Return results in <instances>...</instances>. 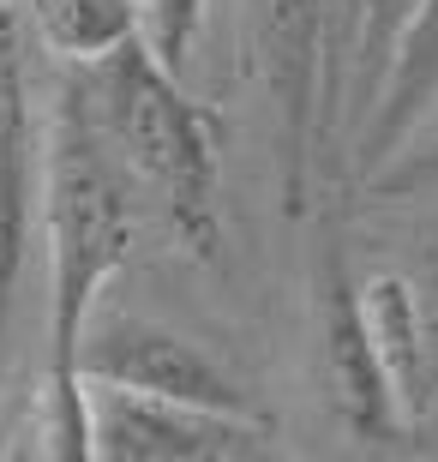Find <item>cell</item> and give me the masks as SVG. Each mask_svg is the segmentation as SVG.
Here are the masks:
<instances>
[{
	"instance_id": "cell-1",
	"label": "cell",
	"mask_w": 438,
	"mask_h": 462,
	"mask_svg": "<svg viewBox=\"0 0 438 462\" xmlns=\"http://www.w3.org/2000/svg\"><path fill=\"white\" fill-rule=\"evenodd\" d=\"M42 223H49V366L36 391V450L61 462H90V391L79 373L97 294L133 258L138 210L133 180L102 144L79 85H61L42 174Z\"/></svg>"
},
{
	"instance_id": "cell-2",
	"label": "cell",
	"mask_w": 438,
	"mask_h": 462,
	"mask_svg": "<svg viewBox=\"0 0 438 462\" xmlns=\"http://www.w3.org/2000/svg\"><path fill=\"white\" fill-rule=\"evenodd\" d=\"M72 85L97 120L102 144L115 151L133 187L156 199L174 240L192 258H217L222 246V151L217 115L186 97L174 67L138 31L97 60L72 67Z\"/></svg>"
},
{
	"instance_id": "cell-3",
	"label": "cell",
	"mask_w": 438,
	"mask_h": 462,
	"mask_svg": "<svg viewBox=\"0 0 438 462\" xmlns=\"http://www.w3.org/2000/svg\"><path fill=\"white\" fill-rule=\"evenodd\" d=\"M247 36L253 67L276 108V144H283V205L288 217L306 210L312 162H319L324 120L342 97V67L331 42V0H247Z\"/></svg>"
},
{
	"instance_id": "cell-4",
	"label": "cell",
	"mask_w": 438,
	"mask_h": 462,
	"mask_svg": "<svg viewBox=\"0 0 438 462\" xmlns=\"http://www.w3.org/2000/svg\"><path fill=\"white\" fill-rule=\"evenodd\" d=\"M90 391V457L97 462H235L258 457L270 439L265 414H228L199 402H169L144 391Z\"/></svg>"
},
{
	"instance_id": "cell-5",
	"label": "cell",
	"mask_w": 438,
	"mask_h": 462,
	"mask_svg": "<svg viewBox=\"0 0 438 462\" xmlns=\"http://www.w3.org/2000/svg\"><path fill=\"white\" fill-rule=\"evenodd\" d=\"M85 384H115V391H144L169 402H199V409H228L253 414V396L240 378H228L199 343H186L181 330L151 325V319H108L85 330L79 348Z\"/></svg>"
},
{
	"instance_id": "cell-6",
	"label": "cell",
	"mask_w": 438,
	"mask_h": 462,
	"mask_svg": "<svg viewBox=\"0 0 438 462\" xmlns=\"http://www.w3.org/2000/svg\"><path fill=\"white\" fill-rule=\"evenodd\" d=\"M319 312H324V378H331V402H337V420L354 439H396L408 427L403 396L390 384V366L378 355V337H372L367 300H360V282L349 276L337 253L324 264L319 282Z\"/></svg>"
},
{
	"instance_id": "cell-7",
	"label": "cell",
	"mask_w": 438,
	"mask_h": 462,
	"mask_svg": "<svg viewBox=\"0 0 438 462\" xmlns=\"http://www.w3.org/2000/svg\"><path fill=\"white\" fill-rule=\"evenodd\" d=\"M24 223H31V108H24V54H18L13 6L0 0V330L24 271Z\"/></svg>"
},
{
	"instance_id": "cell-8",
	"label": "cell",
	"mask_w": 438,
	"mask_h": 462,
	"mask_svg": "<svg viewBox=\"0 0 438 462\" xmlns=\"http://www.w3.org/2000/svg\"><path fill=\"white\" fill-rule=\"evenodd\" d=\"M438 103V0H415V13L403 24V42H396V60L385 72V90L372 115L360 120V169H378L385 156H396L408 144V133L421 126V115Z\"/></svg>"
},
{
	"instance_id": "cell-9",
	"label": "cell",
	"mask_w": 438,
	"mask_h": 462,
	"mask_svg": "<svg viewBox=\"0 0 438 462\" xmlns=\"http://www.w3.org/2000/svg\"><path fill=\"white\" fill-rule=\"evenodd\" d=\"M24 6H31L36 36H42L67 67L97 60V54H108L115 42L144 31L138 0H24Z\"/></svg>"
},
{
	"instance_id": "cell-10",
	"label": "cell",
	"mask_w": 438,
	"mask_h": 462,
	"mask_svg": "<svg viewBox=\"0 0 438 462\" xmlns=\"http://www.w3.org/2000/svg\"><path fill=\"white\" fill-rule=\"evenodd\" d=\"M360 300H367L378 355L390 366V384L403 396V414L415 420V409H421V343H415V294H408V276H372V282H360Z\"/></svg>"
},
{
	"instance_id": "cell-11",
	"label": "cell",
	"mask_w": 438,
	"mask_h": 462,
	"mask_svg": "<svg viewBox=\"0 0 438 462\" xmlns=\"http://www.w3.org/2000/svg\"><path fill=\"white\" fill-rule=\"evenodd\" d=\"M408 13H415V0H367V24H360V42H354V60H349V85H342L354 126L372 115L378 90H385V72H390V60H396Z\"/></svg>"
},
{
	"instance_id": "cell-12",
	"label": "cell",
	"mask_w": 438,
	"mask_h": 462,
	"mask_svg": "<svg viewBox=\"0 0 438 462\" xmlns=\"http://www.w3.org/2000/svg\"><path fill=\"white\" fill-rule=\"evenodd\" d=\"M408 294H415V343H421V409L415 420L438 409V253L426 258L421 276H408Z\"/></svg>"
},
{
	"instance_id": "cell-13",
	"label": "cell",
	"mask_w": 438,
	"mask_h": 462,
	"mask_svg": "<svg viewBox=\"0 0 438 462\" xmlns=\"http://www.w3.org/2000/svg\"><path fill=\"white\" fill-rule=\"evenodd\" d=\"M367 192L372 199H421V192H438V138H421V144H403L396 156H385L367 174Z\"/></svg>"
},
{
	"instance_id": "cell-14",
	"label": "cell",
	"mask_w": 438,
	"mask_h": 462,
	"mask_svg": "<svg viewBox=\"0 0 438 462\" xmlns=\"http://www.w3.org/2000/svg\"><path fill=\"white\" fill-rule=\"evenodd\" d=\"M138 18H144V36H151V49L163 54L174 72H181V67H186V54H192V36H199L204 0H138Z\"/></svg>"
}]
</instances>
